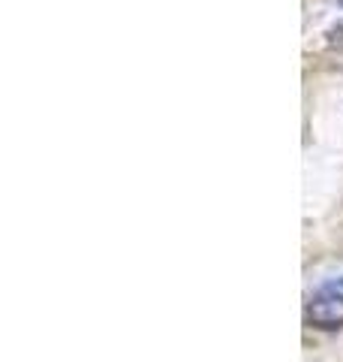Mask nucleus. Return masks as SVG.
Returning a JSON list of instances; mask_svg holds the SVG:
<instances>
[{
  "label": "nucleus",
  "instance_id": "obj_2",
  "mask_svg": "<svg viewBox=\"0 0 343 362\" xmlns=\"http://www.w3.org/2000/svg\"><path fill=\"white\" fill-rule=\"evenodd\" d=\"M331 45H335L337 52H343V21L335 28V33H331Z\"/></svg>",
  "mask_w": 343,
  "mask_h": 362
},
{
  "label": "nucleus",
  "instance_id": "obj_1",
  "mask_svg": "<svg viewBox=\"0 0 343 362\" xmlns=\"http://www.w3.org/2000/svg\"><path fill=\"white\" fill-rule=\"evenodd\" d=\"M304 320L316 329L343 326V284H325L319 293H313L304 308Z\"/></svg>",
  "mask_w": 343,
  "mask_h": 362
}]
</instances>
